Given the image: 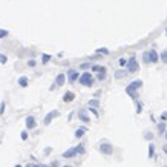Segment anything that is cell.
Returning a JSON list of instances; mask_svg holds the SVG:
<instances>
[{"mask_svg": "<svg viewBox=\"0 0 167 167\" xmlns=\"http://www.w3.org/2000/svg\"><path fill=\"white\" fill-rule=\"evenodd\" d=\"M34 167H51V166H46V164H34Z\"/></svg>", "mask_w": 167, "mask_h": 167, "instance_id": "cell-36", "label": "cell"}, {"mask_svg": "<svg viewBox=\"0 0 167 167\" xmlns=\"http://www.w3.org/2000/svg\"><path fill=\"white\" fill-rule=\"evenodd\" d=\"M141 110H143V109H141V104H136V112L141 113Z\"/></svg>", "mask_w": 167, "mask_h": 167, "instance_id": "cell-37", "label": "cell"}, {"mask_svg": "<svg viewBox=\"0 0 167 167\" xmlns=\"http://www.w3.org/2000/svg\"><path fill=\"white\" fill-rule=\"evenodd\" d=\"M164 134H166V138H167V130H166V132H164Z\"/></svg>", "mask_w": 167, "mask_h": 167, "instance_id": "cell-40", "label": "cell"}, {"mask_svg": "<svg viewBox=\"0 0 167 167\" xmlns=\"http://www.w3.org/2000/svg\"><path fill=\"white\" fill-rule=\"evenodd\" d=\"M74 98H75V94L71 92V91L65 92V95H63V101L65 103H71V101H74Z\"/></svg>", "mask_w": 167, "mask_h": 167, "instance_id": "cell-8", "label": "cell"}, {"mask_svg": "<svg viewBox=\"0 0 167 167\" xmlns=\"http://www.w3.org/2000/svg\"><path fill=\"white\" fill-rule=\"evenodd\" d=\"M28 65H29L31 67H34V66H35V60H29V61H28Z\"/></svg>", "mask_w": 167, "mask_h": 167, "instance_id": "cell-35", "label": "cell"}, {"mask_svg": "<svg viewBox=\"0 0 167 167\" xmlns=\"http://www.w3.org/2000/svg\"><path fill=\"white\" fill-rule=\"evenodd\" d=\"M78 118H80L83 123H89V121H91L89 117H87V110H86V109H81L80 112H78Z\"/></svg>", "mask_w": 167, "mask_h": 167, "instance_id": "cell-9", "label": "cell"}, {"mask_svg": "<svg viewBox=\"0 0 167 167\" xmlns=\"http://www.w3.org/2000/svg\"><path fill=\"white\" fill-rule=\"evenodd\" d=\"M124 75H126V71H118V72L115 74V78H118V80H120V78H123Z\"/></svg>", "mask_w": 167, "mask_h": 167, "instance_id": "cell-23", "label": "cell"}, {"mask_svg": "<svg viewBox=\"0 0 167 167\" xmlns=\"http://www.w3.org/2000/svg\"><path fill=\"white\" fill-rule=\"evenodd\" d=\"M49 60H51V55H48V54H43V55H41V61H43V63H45V65L48 63Z\"/></svg>", "mask_w": 167, "mask_h": 167, "instance_id": "cell-21", "label": "cell"}, {"mask_svg": "<svg viewBox=\"0 0 167 167\" xmlns=\"http://www.w3.org/2000/svg\"><path fill=\"white\" fill-rule=\"evenodd\" d=\"M166 35H167V29H166Z\"/></svg>", "mask_w": 167, "mask_h": 167, "instance_id": "cell-43", "label": "cell"}, {"mask_svg": "<svg viewBox=\"0 0 167 167\" xmlns=\"http://www.w3.org/2000/svg\"><path fill=\"white\" fill-rule=\"evenodd\" d=\"M80 67H81V69H87V67H91V63H81Z\"/></svg>", "mask_w": 167, "mask_h": 167, "instance_id": "cell-30", "label": "cell"}, {"mask_svg": "<svg viewBox=\"0 0 167 167\" xmlns=\"http://www.w3.org/2000/svg\"><path fill=\"white\" fill-rule=\"evenodd\" d=\"M163 150H164V152L167 153V144H164V146H163Z\"/></svg>", "mask_w": 167, "mask_h": 167, "instance_id": "cell-38", "label": "cell"}, {"mask_svg": "<svg viewBox=\"0 0 167 167\" xmlns=\"http://www.w3.org/2000/svg\"><path fill=\"white\" fill-rule=\"evenodd\" d=\"M65 81H66V75L65 74H58L55 77V86H63Z\"/></svg>", "mask_w": 167, "mask_h": 167, "instance_id": "cell-11", "label": "cell"}, {"mask_svg": "<svg viewBox=\"0 0 167 167\" xmlns=\"http://www.w3.org/2000/svg\"><path fill=\"white\" fill-rule=\"evenodd\" d=\"M118 63H120V65H121V66H126V65H127V60H126V58H124V57H121V58H120V60H118Z\"/></svg>", "mask_w": 167, "mask_h": 167, "instance_id": "cell-27", "label": "cell"}, {"mask_svg": "<svg viewBox=\"0 0 167 167\" xmlns=\"http://www.w3.org/2000/svg\"><path fill=\"white\" fill-rule=\"evenodd\" d=\"M15 167H22V166H15Z\"/></svg>", "mask_w": 167, "mask_h": 167, "instance_id": "cell-42", "label": "cell"}, {"mask_svg": "<svg viewBox=\"0 0 167 167\" xmlns=\"http://www.w3.org/2000/svg\"><path fill=\"white\" fill-rule=\"evenodd\" d=\"M78 78H80V75H78V72L75 71V69H69V71H67V80L71 81V83L77 81Z\"/></svg>", "mask_w": 167, "mask_h": 167, "instance_id": "cell-6", "label": "cell"}, {"mask_svg": "<svg viewBox=\"0 0 167 167\" xmlns=\"http://www.w3.org/2000/svg\"><path fill=\"white\" fill-rule=\"evenodd\" d=\"M6 61H8V58H6V55H0V63H6Z\"/></svg>", "mask_w": 167, "mask_h": 167, "instance_id": "cell-29", "label": "cell"}, {"mask_svg": "<svg viewBox=\"0 0 167 167\" xmlns=\"http://www.w3.org/2000/svg\"><path fill=\"white\" fill-rule=\"evenodd\" d=\"M166 120H167V112L161 113V121H166Z\"/></svg>", "mask_w": 167, "mask_h": 167, "instance_id": "cell-34", "label": "cell"}, {"mask_svg": "<svg viewBox=\"0 0 167 167\" xmlns=\"http://www.w3.org/2000/svg\"><path fill=\"white\" fill-rule=\"evenodd\" d=\"M25 123H26V127H28V130H31V129H35L37 127V121H35V118L34 117H26V120H25Z\"/></svg>", "mask_w": 167, "mask_h": 167, "instance_id": "cell-5", "label": "cell"}, {"mask_svg": "<svg viewBox=\"0 0 167 167\" xmlns=\"http://www.w3.org/2000/svg\"><path fill=\"white\" fill-rule=\"evenodd\" d=\"M143 60L146 61V63H150V58H149V51H146L143 54Z\"/></svg>", "mask_w": 167, "mask_h": 167, "instance_id": "cell-24", "label": "cell"}, {"mask_svg": "<svg viewBox=\"0 0 167 167\" xmlns=\"http://www.w3.org/2000/svg\"><path fill=\"white\" fill-rule=\"evenodd\" d=\"M160 58H161V61H163V63H167V49L161 52V55H160Z\"/></svg>", "mask_w": 167, "mask_h": 167, "instance_id": "cell-18", "label": "cell"}, {"mask_svg": "<svg viewBox=\"0 0 167 167\" xmlns=\"http://www.w3.org/2000/svg\"><path fill=\"white\" fill-rule=\"evenodd\" d=\"M20 138L23 139V141H25V139H28V134H26V132H22V135H20Z\"/></svg>", "mask_w": 167, "mask_h": 167, "instance_id": "cell-33", "label": "cell"}, {"mask_svg": "<svg viewBox=\"0 0 167 167\" xmlns=\"http://www.w3.org/2000/svg\"><path fill=\"white\" fill-rule=\"evenodd\" d=\"M8 37V31L6 29H0V38H5Z\"/></svg>", "mask_w": 167, "mask_h": 167, "instance_id": "cell-25", "label": "cell"}, {"mask_svg": "<svg viewBox=\"0 0 167 167\" xmlns=\"http://www.w3.org/2000/svg\"><path fill=\"white\" fill-rule=\"evenodd\" d=\"M149 58H150V63H156V61L160 60V55L156 54L155 49H150L149 51Z\"/></svg>", "mask_w": 167, "mask_h": 167, "instance_id": "cell-10", "label": "cell"}, {"mask_svg": "<svg viewBox=\"0 0 167 167\" xmlns=\"http://www.w3.org/2000/svg\"><path fill=\"white\" fill-rule=\"evenodd\" d=\"M89 110H91V112L94 113V115H95V117H98V110H97L95 107H89Z\"/></svg>", "mask_w": 167, "mask_h": 167, "instance_id": "cell-31", "label": "cell"}, {"mask_svg": "<svg viewBox=\"0 0 167 167\" xmlns=\"http://www.w3.org/2000/svg\"><path fill=\"white\" fill-rule=\"evenodd\" d=\"M55 117H58V110H52V112H49L48 115L45 117V124L48 126V124H51V121L54 120Z\"/></svg>", "mask_w": 167, "mask_h": 167, "instance_id": "cell-7", "label": "cell"}, {"mask_svg": "<svg viewBox=\"0 0 167 167\" xmlns=\"http://www.w3.org/2000/svg\"><path fill=\"white\" fill-rule=\"evenodd\" d=\"M103 69H106V67H104V66H97V65L92 66V71L94 72H100V71H103Z\"/></svg>", "mask_w": 167, "mask_h": 167, "instance_id": "cell-22", "label": "cell"}, {"mask_svg": "<svg viewBox=\"0 0 167 167\" xmlns=\"http://www.w3.org/2000/svg\"><path fill=\"white\" fill-rule=\"evenodd\" d=\"M86 134V129H77L75 130V138H81Z\"/></svg>", "mask_w": 167, "mask_h": 167, "instance_id": "cell-14", "label": "cell"}, {"mask_svg": "<svg viewBox=\"0 0 167 167\" xmlns=\"http://www.w3.org/2000/svg\"><path fill=\"white\" fill-rule=\"evenodd\" d=\"M78 81H80V84H83V86H89V87H91V86L94 84V77H92L91 72H84V74L80 75Z\"/></svg>", "mask_w": 167, "mask_h": 167, "instance_id": "cell-2", "label": "cell"}, {"mask_svg": "<svg viewBox=\"0 0 167 167\" xmlns=\"http://www.w3.org/2000/svg\"><path fill=\"white\" fill-rule=\"evenodd\" d=\"M65 167H72V166H65Z\"/></svg>", "mask_w": 167, "mask_h": 167, "instance_id": "cell-41", "label": "cell"}, {"mask_svg": "<svg viewBox=\"0 0 167 167\" xmlns=\"http://www.w3.org/2000/svg\"><path fill=\"white\" fill-rule=\"evenodd\" d=\"M89 106H92V107L97 109V107L100 106V101H98V100H91V101H89Z\"/></svg>", "mask_w": 167, "mask_h": 167, "instance_id": "cell-20", "label": "cell"}, {"mask_svg": "<svg viewBox=\"0 0 167 167\" xmlns=\"http://www.w3.org/2000/svg\"><path fill=\"white\" fill-rule=\"evenodd\" d=\"M158 130H160V134H161V135L166 132V121H161L160 124H158Z\"/></svg>", "mask_w": 167, "mask_h": 167, "instance_id": "cell-16", "label": "cell"}, {"mask_svg": "<svg viewBox=\"0 0 167 167\" xmlns=\"http://www.w3.org/2000/svg\"><path fill=\"white\" fill-rule=\"evenodd\" d=\"M75 155H77V150H75V147H72V149H69V150L63 152V158H74Z\"/></svg>", "mask_w": 167, "mask_h": 167, "instance_id": "cell-12", "label": "cell"}, {"mask_svg": "<svg viewBox=\"0 0 167 167\" xmlns=\"http://www.w3.org/2000/svg\"><path fill=\"white\" fill-rule=\"evenodd\" d=\"M26 167H34V164H28V166H26Z\"/></svg>", "mask_w": 167, "mask_h": 167, "instance_id": "cell-39", "label": "cell"}, {"mask_svg": "<svg viewBox=\"0 0 167 167\" xmlns=\"http://www.w3.org/2000/svg\"><path fill=\"white\" fill-rule=\"evenodd\" d=\"M127 72L129 74H135V72H138V69H139V65H138V60L135 58V57H132V58H129L127 60Z\"/></svg>", "mask_w": 167, "mask_h": 167, "instance_id": "cell-3", "label": "cell"}, {"mask_svg": "<svg viewBox=\"0 0 167 167\" xmlns=\"http://www.w3.org/2000/svg\"><path fill=\"white\" fill-rule=\"evenodd\" d=\"M3 112H5V103L2 101V104H0V115H3Z\"/></svg>", "mask_w": 167, "mask_h": 167, "instance_id": "cell-32", "label": "cell"}, {"mask_svg": "<svg viewBox=\"0 0 167 167\" xmlns=\"http://www.w3.org/2000/svg\"><path fill=\"white\" fill-rule=\"evenodd\" d=\"M153 155H155V144H149V158H153Z\"/></svg>", "mask_w": 167, "mask_h": 167, "instance_id": "cell-15", "label": "cell"}, {"mask_svg": "<svg viewBox=\"0 0 167 167\" xmlns=\"http://www.w3.org/2000/svg\"><path fill=\"white\" fill-rule=\"evenodd\" d=\"M97 54H109L107 49H97Z\"/></svg>", "mask_w": 167, "mask_h": 167, "instance_id": "cell-28", "label": "cell"}, {"mask_svg": "<svg viewBox=\"0 0 167 167\" xmlns=\"http://www.w3.org/2000/svg\"><path fill=\"white\" fill-rule=\"evenodd\" d=\"M141 86H143V81H141V80H135V81H132V83L126 87V94H129L132 98H135V97H136V94H135V92H136Z\"/></svg>", "mask_w": 167, "mask_h": 167, "instance_id": "cell-1", "label": "cell"}, {"mask_svg": "<svg viewBox=\"0 0 167 167\" xmlns=\"http://www.w3.org/2000/svg\"><path fill=\"white\" fill-rule=\"evenodd\" d=\"M75 150H77V155H83V153H84V147H83V144H78V146L75 147Z\"/></svg>", "mask_w": 167, "mask_h": 167, "instance_id": "cell-17", "label": "cell"}, {"mask_svg": "<svg viewBox=\"0 0 167 167\" xmlns=\"http://www.w3.org/2000/svg\"><path fill=\"white\" fill-rule=\"evenodd\" d=\"M98 150H100L103 155L109 156V155H112V153H113V146H112V144H109V143H101V144H100V147H98Z\"/></svg>", "mask_w": 167, "mask_h": 167, "instance_id": "cell-4", "label": "cell"}, {"mask_svg": "<svg viewBox=\"0 0 167 167\" xmlns=\"http://www.w3.org/2000/svg\"><path fill=\"white\" fill-rule=\"evenodd\" d=\"M19 84L22 86V87H26L29 84V80H28V77H20L19 78Z\"/></svg>", "mask_w": 167, "mask_h": 167, "instance_id": "cell-13", "label": "cell"}, {"mask_svg": "<svg viewBox=\"0 0 167 167\" xmlns=\"http://www.w3.org/2000/svg\"><path fill=\"white\" fill-rule=\"evenodd\" d=\"M144 138L146 139H152L153 138V134H152V132H144Z\"/></svg>", "mask_w": 167, "mask_h": 167, "instance_id": "cell-26", "label": "cell"}, {"mask_svg": "<svg viewBox=\"0 0 167 167\" xmlns=\"http://www.w3.org/2000/svg\"><path fill=\"white\" fill-rule=\"evenodd\" d=\"M104 78H106V69H103V71H100V72H98V80H100V81H103Z\"/></svg>", "mask_w": 167, "mask_h": 167, "instance_id": "cell-19", "label": "cell"}]
</instances>
